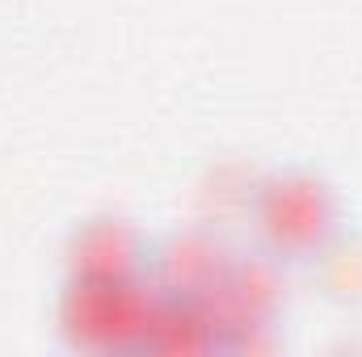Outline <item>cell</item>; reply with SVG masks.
I'll use <instances>...</instances> for the list:
<instances>
[{
  "instance_id": "5",
  "label": "cell",
  "mask_w": 362,
  "mask_h": 357,
  "mask_svg": "<svg viewBox=\"0 0 362 357\" xmlns=\"http://www.w3.org/2000/svg\"><path fill=\"white\" fill-rule=\"evenodd\" d=\"M228 257L206 236H177L156 257V286L169 298H202L206 286L223 273Z\"/></svg>"
},
{
  "instance_id": "1",
  "label": "cell",
  "mask_w": 362,
  "mask_h": 357,
  "mask_svg": "<svg viewBox=\"0 0 362 357\" xmlns=\"http://www.w3.org/2000/svg\"><path fill=\"white\" fill-rule=\"evenodd\" d=\"M165 294L144 277H72L59 303V328L68 345L89 353H135L148 349Z\"/></svg>"
},
{
  "instance_id": "3",
  "label": "cell",
  "mask_w": 362,
  "mask_h": 357,
  "mask_svg": "<svg viewBox=\"0 0 362 357\" xmlns=\"http://www.w3.org/2000/svg\"><path fill=\"white\" fill-rule=\"evenodd\" d=\"M278 298L282 286L266 261H228L223 273L206 286V294L194 303L206 311V320L223 341H245L249 332L270 328Z\"/></svg>"
},
{
  "instance_id": "2",
  "label": "cell",
  "mask_w": 362,
  "mask_h": 357,
  "mask_svg": "<svg viewBox=\"0 0 362 357\" xmlns=\"http://www.w3.org/2000/svg\"><path fill=\"white\" fill-rule=\"evenodd\" d=\"M257 227L274 253L312 257L329 244L337 227V202L325 181L308 173H282L266 181L257 198Z\"/></svg>"
},
{
  "instance_id": "6",
  "label": "cell",
  "mask_w": 362,
  "mask_h": 357,
  "mask_svg": "<svg viewBox=\"0 0 362 357\" xmlns=\"http://www.w3.org/2000/svg\"><path fill=\"white\" fill-rule=\"evenodd\" d=\"M215 345H223V337L215 332L206 311L194 298H169L165 294L156 324H152V337H148V349L152 353H206Z\"/></svg>"
},
{
  "instance_id": "4",
  "label": "cell",
  "mask_w": 362,
  "mask_h": 357,
  "mask_svg": "<svg viewBox=\"0 0 362 357\" xmlns=\"http://www.w3.org/2000/svg\"><path fill=\"white\" fill-rule=\"evenodd\" d=\"M148 261L152 257H148L139 231L127 227L122 219H97L72 244V269H76V277H114V282L144 277Z\"/></svg>"
}]
</instances>
